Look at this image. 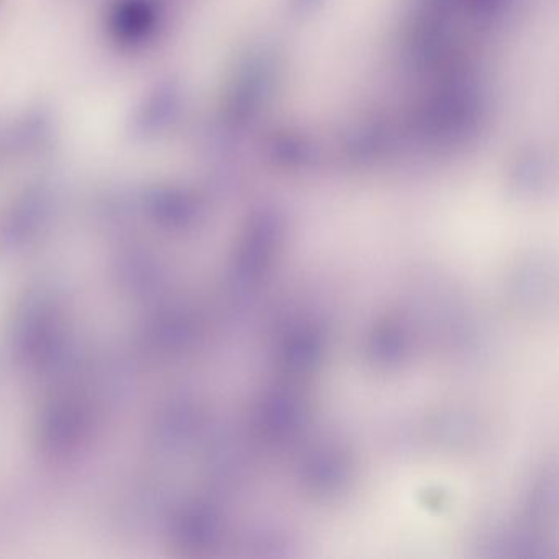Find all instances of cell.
<instances>
[{"label": "cell", "mask_w": 559, "mask_h": 559, "mask_svg": "<svg viewBox=\"0 0 559 559\" xmlns=\"http://www.w3.org/2000/svg\"><path fill=\"white\" fill-rule=\"evenodd\" d=\"M162 22L159 0H109L104 31L119 50L139 51L155 40Z\"/></svg>", "instance_id": "6da1fadb"}]
</instances>
